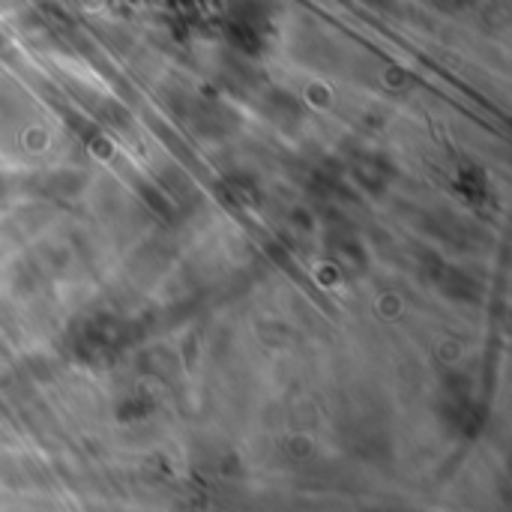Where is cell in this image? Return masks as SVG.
I'll return each instance as SVG.
<instances>
[{
  "mask_svg": "<svg viewBox=\"0 0 512 512\" xmlns=\"http://www.w3.org/2000/svg\"><path fill=\"white\" fill-rule=\"evenodd\" d=\"M261 111L267 114V120H273L285 129H294L303 120V105L297 102V96H291L285 90H267L261 99Z\"/></svg>",
  "mask_w": 512,
  "mask_h": 512,
  "instance_id": "cell-5",
  "label": "cell"
},
{
  "mask_svg": "<svg viewBox=\"0 0 512 512\" xmlns=\"http://www.w3.org/2000/svg\"><path fill=\"white\" fill-rule=\"evenodd\" d=\"M273 12H276L273 0H231L225 18L228 42L237 51L255 57L264 48V39L273 27Z\"/></svg>",
  "mask_w": 512,
  "mask_h": 512,
  "instance_id": "cell-1",
  "label": "cell"
},
{
  "mask_svg": "<svg viewBox=\"0 0 512 512\" xmlns=\"http://www.w3.org/2000/svg\"><path fill=\"white\" fill-rule=\"evenodd\" d=\"M69 342H75L78 357H105L126 342V324L114 315H90L69 333Z\"/></svg>",
  "mask_w": 512,
  "mask_h": 512,
  "instance_id": "cell-2",
  "label": "cell"
},
{
  "mask_svg": "<svg viewBox=\"0 0 512 512\" xmlns=\"http://www.w3.org/2000/svg\"><path fill=\"white\" fill-rule=\"evenodd\" d=\"M330 255H333V261L342 264L345 270H363V267H366V252H363L360 240L351 237V234L333 237V240H330Z\"/></svg>",
  "mask_w": 512,
  "mask_h": 512,
  "instance_id": "cell-6",
  "label": "cell"
},
{
  "mask_svg": "<svg viewBox=\"0 0 512 512\" xmlns=\"http://www.w3.org/2000/svg\"><path fill=\"white\" fill-rule=\"evenodd\" d=\"M435 285L441 294H447L450 300H459V303H477L480 300V285L474 282V276H468L465 270L459 267H450V264H435Z\"/></svg>",
  "mask_w": 512,
  "mask_h": 512,
  "instance_id": "cell-4",
  "label": "cell"
},
{
  "mask_svg": "<svg viewBox=\"0 0 512 512\" xmlns=\"http://www.w3.org/2000/svg\"><path fill=\"white\" fill-rule=\"evenodd\" d=\"M180 114H183V120L198 132V135H204V138H210V141H219V138H225V135H231L237 126H240V120H237V114L225 105V102H219V99H189L186 105H180Z\"/></svg>",
  "mask_w": 512,
  "mask_h": 512,
  "instance_id": "cell-3",
  "label": "cell"
},
{
  "mask_svg": "<svg viewBox=\"0 0 512 512\" xmlns=\"http://www.w3.org/2000/svg\"><path fill=\"white\" fill-rule=\"evenodd\" d=\"M390 177H393V168H390L384 159H363V162L357 165V180L363 183V189L381 192V189L390 183Z\"/></svg>",
  "mask_w": 512,
  "mask_h": 512,
  "instance_id": "cell-7",
  "label": "cell"
},
{
  "mask_svg": "<svg viewBox=\"0 0 512 512\" xmlns=\"http://www.w3.org/2000/svg\"><path fill=\"white\" fill-rule=\"evenodd\" d=\"M0 183H3V180H0ZM0 192H3V189H0Z\"/></svg>",
  "mask_w": 512,
  "mask_h": 512,
  "instance_id": "cell-8",
  "label": "cell"
}]
</instances>
